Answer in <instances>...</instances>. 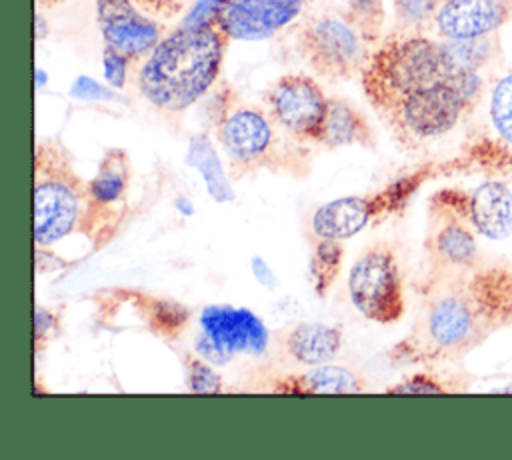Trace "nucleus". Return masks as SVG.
I'll use <instances>...</instances> for the list:
<instances>
[{"label": "nucleus", "mask_w": 512, "mask_h": 460, "mask_svg": "<svg viewBox=\"0 0 512 460\" xmlns=\"http://www.w3.org/2000/svg\"><path fill=\"white\" fill-rule=\"evenodd\" d=\"M340 12L372 48L382 40V26L386 20L382 0H344V8Z\"/></svg>", "instance_id": "obj_27"}, {"label": "nucleus", "mask_w": 512, "mask_h": 460, "mask_svg": "<svg viewBox=\"0 0 512 460\" xmlns=\"http://www.w3.org/2000/svg\"><path fill=\"white\" fill-rule=\"evenodd\" d=\"M212 128L230 172L236 178L270 170L304 178L310 172V150L288 136L262 106L248 104L226 84L212 102Z\"/></svg>", "instance_id": "obj_3"}, {"label": "nucleus", "mask_w": 512, "mask_h": 460, "mask_svg": "<svg viewBox=\"0 0 512 460\" xmlns=\"http://www.w3.org/2000/svg\"><path fill=\"white\" fill-rule=\"evenodd\" d=\"M442 46L454 70L478 72L498 52V32L468 40H442Z\"/></svg>", "instance_id": "obj_25"}, {"label": "nucleus", "mask_w": 512, "mask_h": 460, "mask_svg": "<svg viewBox=\"0 0 512 460\" xmlns=\"http://www.w3.org/2000/svg\"><path fill=\"white\" fill-rule=\"evenodd\" d=\"M270 332L248 308L210 304L200 310L194 352L210 364H228L236 356H264Z\"/></svg>", "instance_id": "obj_9"}, {"label": "nucleus", "mask_w": 512, "mask_h": 460, "mask_svg": "<svg viewBox=\"0 0 512 460\" xmlns=\"http://www.w3.org/2000/svg\"><path fill=\"white\" fill-rule=\"evenodd\" d=\"M428 206L456 214L482 238L504 240L512 234V190L502 180L490 178L472 190L442 188L430 196Z\"/></svg>", "instance_id": "obj_11"}, {"label": "nucleus", "mask_w": 512, "mask_h": 460, "mask_svg": "<svg viewBox=\"0 0 512 460\" xmlns=\"http://www.w3.org/2000/svg\"><path fill=\"white\" fill-rule=\"evenodd\" d=\"M482 88L478 72L454 70L444 80L406 96L382 118L400 144L416 148L454 130L480 102Z\"/></svg>", "instance_id": "obj_6"}, {"label": "nucleus", "mask_w": 512, "mask_h": 460, "mask_svg": "<svg viewBox=\"0 0 512 460\" xmlns=\"http://www.w3.org/2000/svg\"><path fill=\"white\" fill-rule=\"evenodd\" d=\"M42 84H44V70L36 68V86L42 88Z\"/></svg>", "instance_id": "obj_36"}, {"label": "nucleus", "mask_w": 512, "mask_h": 460, "mask_svg": "<svg viewBox=\"0 0 512 460\" xmlns=\"http://www.w3.org/2000/svg\"><path fill=\"white\" fill-rule=\"evenodd\" d=\"M148 16L156 20H174L182 16L194 0H134Z\"/></svg>", "instance_id": "obj_32"}, {"label": "nucleus", "mask_w": 512, "mask_h": 460, "mask_svg": "<svg viewBox=\"0 0 512 460\" xmlns=\"http://www.w3.org/2000/svg\"><path fill=\"white\" fill-rule=\"evenodd\" d=\"M424 250L432 274H452L482 264L474 228L456 214L436 206H428Z\"/></svg>", "instance_id": "obj_15"}, {"label": "nucleus", "mask_w": 512, "mask_h": 460, "mask_svg": "<svg viewBox=\"0 0 512 460\" xmlns=\"http://www.w3.org/2000/svg\"><path fill=\"white\" fill-rule=\"evenodd\" d=\"M38 2H44V4H48V6H52V4H58L60 0H38Z\"/></svg>", "instance_id": "obj_37"}, {"label": "nucleus", "mask_w": 512, "mask_h": 460, "mask_svg": "<svg viewBox=\"0 0 512 460\" xmlns=\"http://www.w3.org/2000/svg\"><path fill=\"white\" fill-rule=\"evenodd\" d=\"M130 58L124 56L122 52L104 46L102 50V66H104V78L112 88H124L128 80V68H130Z\"/></svg>", "instance_id": "obj_30"}, {"label": "nucleus", "mask_w": 512, "mask_h": 460, "mask_svg": "<svg viewBox=\"0 0 512 460\" xmlns=\"http://www.w3.org/2000/svg\"><path fill=\"white\" fill-rule=\"evenodd\" d=\"M250 268H252V274H254V278H256L258 284H262V286L268 288V290L276 288L278 278H276L274 270L268 266V262H266L262 256H252Z\"/></svg>", "instance_id": "obj_34"}, {"label": "nucleus", "mask_w": 512, "mask_h": 460, "mask_svg": "<svg viewBox=\"0 0 512 460\" xmlns=\"http://www.w3.org/2000/svg\"><path fill=\"white\" fill-rule=\"evenodd\" d=\"M122 300H126L134 312L140 316L142 324L156 336L164 340L180 338L190 324V310L176 300L150 296L138 290H118Z\"/></svg>", "instance_id": "obj_22"}, {"label": "nucleus", "mask_w": 512, "mask_h": 460, "mask_svg": "<svg viewBox=\"0 0 512 460\" xmlns=\"http://www.w3.org/2000/svg\"><path fill=\"white\" fill-rule=\"evenodd\" d=\"M492 136L472 144L466 166L488 174L512 172V70L496 80L488 100Z\"/></svg>", "instance_id": "obj_16"}, {"label": "nucleus", "mask_w": 512, "mask_h": 460, "mask_svg": "<svg viewBox=\"0 0 512 460\" xmlns=\"http://www.w3.org/2000/svg\"><path fill=\"white\" fill-rule=\"evenodd\" d=\"M186 162L196 168L206 184L208 194L224 204L234 200V192L230 188V182L224 174V166L220 162V156L216 154L210 138L206 134H196L190 138L188 152H186Z\"/></svg>", "instance_id": "obj_23"}, {"label": "nucleus", "mask_w": 512, "mask_h": 460, "mask_svg": "<svg viewBox=\"0 0 512 460\" xmlns=\"http://www.w3.org/2000/svg\"><path fill=\"white\" fill-rule=\"evenodd\" d=\"M278 356L294 366H318L332 362L344 344L340 326L324 322H296L272 338Z\"/></svg>", "instance_id": "obj_19"}, {"label": "nucleus", "mask_w": 512, "mask_h": 460, "mask_svg": "<svg viewBox=\"0 0 512 460\" xmlns=\"http://www.w3.org/2000/svg\"><path fill=\"white\" fill-rule=\"evenodd\" d=\"M72 96L82 100H110L112 92L88 76H80L72 84Z\"/></svg>", "instance_id": "obj_33"}, {"label": "nucleus", "mask_w": 512, "mask_h": 460, "mask_svg": "<svg viewBox=\"0 0 512 460\" xmlns=\"http://www.w3.org/2000/svg\"><path fill=\"white\" fill-rule=\"evenodd\" d=\"M230 38L214 24H180L142 58L140 96L154 108L178 114L216 84Z\"/></svg>", "instance_id": "obj_2"}, {"label": "nucleus", "mask_w": 512, "mask_h": 460, "mask_svg": "<svg viewBox=\"0 0 512 460\" xmlns=\"http://www.w3.org/2000/svg\"><path fill=\"white\" fill-rule=\"evenodd\" d=\"M310 242V280L314 292L322 298L330 292L334 282L340 276L342 262H344V246L342 240L320 238L308 234Z\"/></svg>", "instance_id": "obj_24"}, {"label": "nucleus", "mask_w": 512, "mask_h": 460, "mask_svg": "<svg viewBox=\"0 0 512 460\" xmlns=\"http://www.w3.org/2000/svg\"><path fill=\"white\" fill-rule=\"evenodd\" d=\"M512 328V266L478 264L432 274L412 330L392 350L402 364L460 360L494 334Z\"/></svg>", "instance_id": "obj_1"}, {"label": "nucleus", "mask_w": 512, "mask_h": 460, "mask_svg": "<svg viewBox=\"0 0 512 460\" xmlns=\"http://www.w3.org/2000/svg\"><path fill=\"white\" fill-rule=\"evenodd\" d=\"M396 204L392 192L372 196H342L318 206L308 220V234L332 240H348L364 230L370 220L384 210V206Z\"/></svg>", "instance_id": "obj_18"}, {"label": "nucleus", "mask_w": 512, "mask_h": 460, "mask_svg": "<svg viewBox=\"0 0 512 460\" xmlns=\"http://www.w3.org/2000/svg\"><path fill=\"white\" fill-rule=\"evenodd\" d=\"M318 146L328 150H336L344 146L374 148L376 134L368 124L366 116L354 104H350L344 98L330 96Z\"/></svg>", "instance_id": "obj_21"}, {"label": "nucleus", "mask_w": 512, "mask_h": 460, "mask_svg": "<svg viewBox=\"0 0 512 460\" xmlns=\"http://www.w3.org/2000/svg\"><path fill=\"white\" fill-rule=\"evenodd\" d=\"M322 86L308 74L292 72L276 78L262 94L270 118L294 140L318 144L328 112Z\"/></svg>", "instance_id": "obj_10"}, {"label": "nucleus", "mask_w": 512, "mask_h": 460, "mask_svg": "<svg viewBox=\"0 0 512 460\" xmlns=\"http://www.w3.org/2000/svg\"><path fill=\"white\" fill-rule=\"evenodd\" d=\"M130 184V158L122 148H108L98 164L96 176L88 180V206L82 218L80 232L98 246V238L108 242L116 234L122 220L116 208L126 200Z\"/></svg>", "instance_id": "obj_12"}, {"label": "nucleus", "mask_w": 512, "mask_h": 460, "mask_svg": "<svg viewBox=\"0 0 512 460\" xmlns=\"http://www.w3.org/2000/svg\"><path fill=\"white\" fill-rule=\"evenodd\" d=\"M96 22L104 40L132 62L142 60L166 34L160 20L148 16L134 0H96Z\"/></svg>", "instance_id": "obj_14"}, {"label": "nucleus", "mask_w": 512, "mask_h": 460, "mask_svg": "<svg viewBox=\"0 0 512 460\" xmlns=\"http://www.w3.org/2000/svg\"><path fill=\"white\" fill-rule=\"evenodd\" d=\"M88 206V180H82L70 152L40 140L34 148V244L50 248L72 232H80Z\"/></svg>", "instance_id": "obj_5"}, {"label": "nucleus", "mask_w": 512, "mask_h": 460, "mask_svg": "<svg viewBox=\"0 0 512 460\" xmlns=\"http://www.w3.org/2000/svg\"><path fill=\"white\" fill-rule=\"evenodd\" d=\"M60 324H58V316L44 306H36L34 312V348L36 354H40L44 350V346H48V342L52 340V336L58 332Z\"/></svg>", "instance_id": "obj_31"}, {"label": "nucleus", "mask_w": 512, "mask_h": 460, "mask_svg": "<svg viewBox=\"0 0 512 460\" xmlns=\"http://www.w3.org/2000/svg\"><path fill=\"white\" fill-rule=\"evenodd\" d=\"M348 296L354 308L378 324H394L406 314L404 274L388 242L368 246L348 270Z\"/></svg>", "instance_id": "obj_8"}, {"label": "nucleus", "mask_w": 512, "mask_h": 460, "mask_svg": "<svg viewBox=\"0 0 512 460\" xmlns=\"http://www.w3.org/2000/svg\"><path fill=\"white\" fill-rule=\"evenodd\" d=\"M468 386L462 378L444 376L436 370H420L404 376L396 384L388 386L386 394H456L466 392Z\"/></svg>", "instance_id": "obj_26"}, {"label": "nucleus", "mask_w": 512, "mask_h": 460, "mask_svg": "<svg viewBox=\"0 0 512 460\" xmlns=\"http://www.w3.org/2000/svg\"><path fill=\"white\" fill-rule=\"evenodd\" d=\"M270 392L276 394H362L366 392L364 378L346 366L338 364H318L304 372L284 374L272 378Z\"/></svg>", "instance_id": "obj_20"}, {"label": "nucleus", "mask_w": 512, "mask_h": 460, "mask_svg": "<svg viewBox=\"0 0 512 460\" xmlns=\"http://www.w3.org/2000/svg\"><path fill=\"white\" fill-rule=\"evenodd\" d=\"M512 20V0H440L430 26L440 40L496 34Z\"/></svg>", "instance_id": "obj_17"}, {"label": "nucleus", "mask_w": 512, "mask_h": 460, "mask_svg": "<svg viewBox=\"0 0 512 460\" xmlns=\"http://www.w3.org/2000/svg\"><path fill=\"white\" fill-rule=\"evenodd\" d=\"M304 6L306 0H218L214 24L230 40H266L292 24Z\"/></svg>", "instance_id": "obj_13"}, {"label": "nucleus", "mask_w": 512, "mask_h": 460, "mask_svg": "<svg viewBox=\"0 0 512 460\" xmlns=\"http://www.w3.org/2000/svg\"><path fill=\"white\" fill-rule=\"evenodd\" d=\"M296 50L318 76L348 80L362 72L372 46L342 12H322L300 24Z\"/></svg>", "instance_id": "obj_7"}, {"label": "nucleus", "mask_w": 512, "mask_h": 460, "mask_svg": "<svg viewBox=\"0 0 512 460\" xmlns=\"http://www.w3.org/2000/svg\"><path fill=\"white\" fill-rule=\"evenodd\" d=\"M48 30H50L48 22L40 12H36V40H42L44 36H48Z\"/></svg>", "instance_id": "obj_35"}, {"label": "nucleus", "mask_w": 512, "mask_h": 460, "mask_svg": "<svg viewBox=\"0 0 512 460\" xmlns=\"http://www.w3.org/2000/svg\"><path fill=\"white\" fill-rule=\"evenodd\" d=\"M438 4L440 0H392L396 20L406 30H422L424 24H430Z\"/></svg>", "instance_id": "obj_29"}, {"label": "nucleus", "mask_w": 512, "mask_h": 460, "mask_svg": "<svg viewBox=\"0 0 512 460\" xmlns=\"http://www.w3.org/2000/svg\"><path fill=\"white\" fill-rule=\"evenodd\" d=\"M452 72L442 40L420 30L400 28L372 48L360 82L372 108L384 116L406 96L444 80Z\"/></svg>", "instance_id": "obj_4"}, {"label": "nucleus", "mask_w": 512, "mask_h": 460, "mask_svg": "<svg viewBox=\"0 0 512 460\" xmlns=\"http://www.w3.org/2000/svg\"><path fill=\"white\" fill-rule=\"evenodd\" d=\"M184 374L188 390L194 394H220L224 390L222 376L212 368L208 360L198 356L196 352L182 354Z\"/></svg>", "instance_id": "obj_28"}]
</instances>
